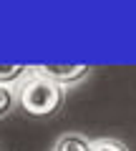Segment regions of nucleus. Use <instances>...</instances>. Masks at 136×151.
<instances>
[{
	"instance_id": "f257e3e1",
	"label": "nucleus",
	"mask_w": 136,
	"mask_h": 151,
	"mask_svg": "<svg viewBox=\"0 0 136 151\" xmlns=\"http://www.w3.org/2000/svg\"><path fill=\"white\" fill-rule=\"evenodd\" d=\"M65 91L38 68H30L18 88V106L33 119H48L63 106Z\"/></svg>"
},
{
	"instance_id": "f03ea898",
	"label": "nucleus",
	"mask_w": 136,
	"mask_h": 151,
	"mask_svg": "<svg viewBox=\"0 0 136 151\" xmlns=\"http://www.w3.org/2000/svg\"><path fill=\"white\" fill-rule=\"evenodd\" d=\"M43 76H48L50 81H55L58 86H73L88 76V65H78V63H65V65H58V63H48V65H35Z\"/></svg>"
},
{
	"instance_id": "7ed1b4c3",
	"label": "nucleus",
	"mask_w": 136,
	"mask_h": 151,
	"mask_svg": "<svg viewBox=\"0 0 136 151\" xmlns=\"http://www.w3.org/2000/svg\"><path fill=\"white\" fill-rule=\"evenodd\" d=\"M91 139H86L83 134H63L58 136L53 151H91Z\"/></svg>"
},
{
	"instance_id": "20e7f679",
	"label": "nucleus",
	"mask_w": 136,
	"mask_h": 151,
	"mask_svg": "<svg viewBox=\"0 0 136 151\" xmlns=\"http://www.w3.org/2000/svg\"><path fill=\"white\" fill-rule=\"evenodd\" d=\"M15 106H18V91H13L10 86H0V119L8 116Z\"/></svg>"
},
{
	"instance_id": "39448f33",
	"label": "nucleus",
	"mask_w": 136,
	"mask_h": 151,
	"mask_svg": "<svg viewBox=\"0 0 136 151\" xmlns=\"http://www.w3.org/2000/svg\"><path fill=\"white\" fill-rule=\"evenodd\" d=\"M28 73L25 65H0V86H10L13 81L23 78Z\"/></svg>"
},
{
	"instance_id": "423d86ee",
	"label": "nucleus",
	"mask_w": 136,
	"mask_h": 151,
	"mask_svg": "<svg viewBox=\"0 0 136 151\" xmlns=\"http://www.w3.org/2000/svg\"><path fill=\"white\" fill-rule=\"evenodd\" d=\"M91 151H129V146L116 139H93Z\"/></svg>"
}]
</instances>
